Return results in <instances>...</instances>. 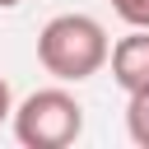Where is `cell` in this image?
<instances>
[{"label": "cell", "instance_id": "cell-1", "mask_svg": "<svg viewBox=\"0 0 149 149\" xmlns=\"http://www.w3.org/2000/svg\"><path fill=\"white\" fill-rule=\"evenodd\" d=\"M37 61H42L47 74H56L65 84H79L112 61L107 28L88 14H56L37 33Z\"/></svg>", "mask_w": 149, "mask_h": 149}, {"label": "cell", "instance_id": "cell-6", "mask_svg": "<svg viewBox=\"0 0 149 149\" xmlns=\"http://www.w3.org/2000/svg\"><path fill=\"white\" fill-rule=\"evenodd\" d=\"M5 116H14V98H9V84L0 79V121H5Z\"/></svg>", "mask_w": 149, "mask_h": 149}, {"label": "cell", "instance_id": "cell-4", "mask_svg": "<svg viewBox=\"0 0 149 149\" xmlns=\"http://www.w3.org/2000/svg\"><path fill=\"white\" fill-rule=\"evenodd\" d=\"M126 130H130V140L140 149H149V88L130 93V102H126Z\"/></svg>", "mask_w": 149, "mask_h": 149}, {"label": "cell", "instance_id": "cell-5", "mask_svg": "<svg viewBox=\"0 0 149 149\" xmlns=\"http://www.w3.org/2000/svg\"><path fill=\"white\" fill-rule=\"evenodd\" d=\"M116 19L130 23V28H149V0H112Z\"/></svg>", "mask_w": 149, "mask_h": 149}, {"label": "cell", "instance_id": "cell-2", "mask_svg": "<svg viewBox=\"0 0 149 149\" xmlns=\"http://www.w3.org/2000/svg\"><path fill=\"white\" fill-rule=\"evenodd\" d=\"M84 130V107L65 88H37L14 107V135L23 149H65Z\"/></svg>", "mask_w": 149, "mask_h": 149}, {"label": "cell", "instance_id": "cell-3", "mask_svg": "<svg viewBox=\"0 0 149 149\" xmlns=\"http://www.w3.org/2000/svg\"><path fill=\"white\" fill-rule=\"evenodd\" d=\"M112 79L126 93L149 88V28H130L116 47H112Z\"/></svg>", "mask_w": 149, "mask_h": 149}, {"label": "cell", "instance_id": "cell-7", "mask_svg": "<svg viewBox=\"0 0 149 149\" xmlns=\"http://www.w3.org/2000/svg\"><path fill=\"white\" fill-rule=\"evenodd\" d=\"M14 5H19V0H0V9H14Z\"/></svg>", "mask_w": 149, "mask_h": 149}]
</instances>
